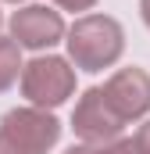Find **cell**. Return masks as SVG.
I'll return each mask as SVG.
<instances>
[{"label": "cell", "instance_id": "obj_1", "mask_svg": "<svg viewBox=\"0 0 150 154\" xmlns=\"http://www.w3.org/2000/svg\"><path fill=\"white\" fill-rule=\"evenodd\" d=\"M29 90L36 93V100H61V93L68 90L64 65L61 61H39V65H32Z\"/></svg>", "mask_w": 150, "mask_h": 154}, {"label": "cell", "instance_id": "obj_2", "mask_svg": "<svg viewBox=\"0 0 150 154\" xmlns=\"http://www.w3.org/2000/svg\"><path fill=\"white\" fill-rule=\"evenodd\" d=\"M57 18L54 14H46L43 7H29L22 18H14V32L25 39V43H32V47H43V43H54L57 36Z\"/></svg>", "mask_w": 150, "mask_h": 154}]
</instances>
